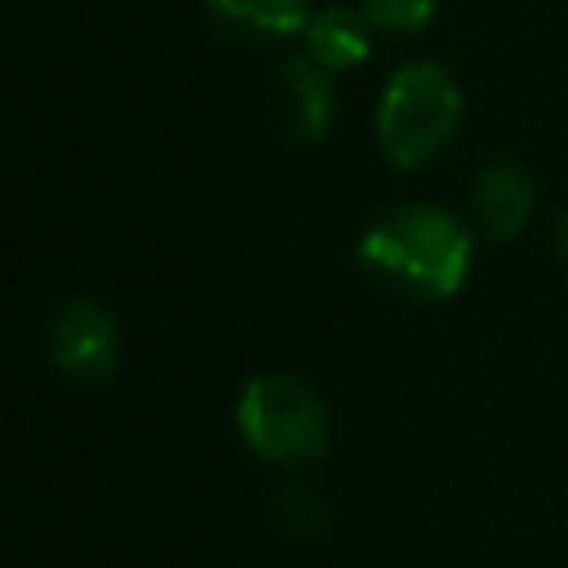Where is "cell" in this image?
<instances>
[{"label":"cell","mask_w":568,"mask_h":568,"mask_svg":"<svg viewBox=\"0 0 568 568\" xmlns=\"http://www.w3.org/2000/svg\"><path fill=\"white\" fill-rule=\"evenodd\" d=\"M470 231L439 204H395L359 235V266L408 302H444L470 275Z\"/></svg>","instance_id":"6da1fadb"},{"label":"cell","mask_w":568,"mask_h":568,"mask_svg":"<svg viewBox=\"0 0 568 568\" xmlns=\"http://www.w3.org/2000/svg\"><path fill=\"white\" fill-rule=\"evenodd\" d=\"M275 524L288 532V537H320L328 524H333V501L324 497V488L306 475L288 479L280 493H275Z\"/></svg>","instance_id":"9c48e42d"},{"label":"cell","mask_w":568,"mask_h":568,"mask_svg":"<svg viewBox=\"0 0 568 568\" xmlns=\"http://www.w3.org/2000/svg\"><path fill=\"white\" fill-rule=\"evenodd\" d=\"M49 359L71 382H106L120 364V324L93 297H67L49 320Z\"/></svg>","instance_id":"277c9868"},{"label":"cell","mask_w":568,"mask_h":568,"mask_svg":"<svg viewBox=\"0 0 568 568\" xmlns=\"http://www.w3.org/2000/svg\"><path fill=\"white\" fill-rule=\"evenodd\" d=\"M555 253H559V266L568 271V213L555 222Z\"/></svg>","instance_id":"8fae6325"},{"label":"cell","mask_w":568,"mask_h":568,"mask_svg":"<svg viewBox=\"0 0 568 568\" xmlns=\"http://www.w3.org/2000/svg\"><path fill=\"white\" fill-rule=\"evenodd\" d=\"M373 27L359 9H342V4H328L320 13H311L302 40H306V53L328 67V71H346V67H359L368 62L373 53Z\"/></svg>","instance_id":"ba28073f"},{"label":"cell","mask_w":568,"mask_h":568,"mask_svg":"<svg viewBox=\"0 0 568 568\" xmlns=\"http://www.w3.org/2000/svg\"><path fill=\"white\" fill-rule=\"evenodd\" d=\"M209 18L217 31L244 44H266V40H288L302 36L311 22V0H204Z\"/></svg>","instance_id":"52a82bcc"},{"label":"cell","mask_w":568,"mask_h":568,"mask_svg":"<svg viewBox=\"0 0 568 568\" xmlns=\"http://www.w3.org/2000/svg\"><path fill=\"white\" fill-rule=\"evenodd\" d=\"M235 430L244 448L275 466H302L328 453L333 422L320 390L293 373H257L235 399Z\"/></svg>","instance_id":"3957f363"},{"label":"cell","mask_w":568,"mask_h":568,"mask_svg":"<svg viewBox=\"0 0 568 568\" xmlns=\"http://www.w3.org/2000/svg\"><path fill=\"white\" fill-rule=\"evenodd\" d=\"M275 106L280 124L293 142H324L337 124V89L333 71L320 67L311 53L280 62L275 71Z\"/></svg>","instance_id":"5b68a950"},{"label":"cell","mask_w":568,"mask_h":568,"mask_svg":"<svg viewBox=\"0 0 568 568\" xmlns=\"http://www.w3.org/2000/svg\"><path fill=\"white\" fill-rule=\"evenodd\" d=\"M470 204H475L479 226H484L493 240H515V235L528 226L532 204H537L532 173H528L524 164H515V160H488V164L475 173Z\"/></svg>","instance_id":"8992f818"},{"label":"cell","mask_w":568,"mask_h":568,"mask_svg":"<svg viewBox=\"0 0 568 568\" xmlns=\"http://www.w3.org/2000/svg\"><path fill=\"white\" fill-rule=\"evenodd\" d=\"M435 9L439 0H364L359 13L368 18L373 31H386V36H413V31H426L435 22Z\"/></svg>","instance_id":"30bf717a"},{"label":"cell","mask_w":568,"mask_h":568,"mask_svg":"<svg viewBox=\"0 0 568 568\" xmlns=\"http://www.w3.org/2000/svg\"><path fill=\"white\" fill-rule=\"evenodd\" d=\"M462 111V89L439 62H404L377 98V146L395 169H422L448 151Z\"/></svg>","instance_id":"7a4b0ae2"}]
</instances>
